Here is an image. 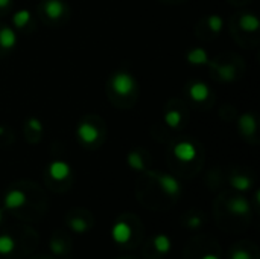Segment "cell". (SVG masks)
I'll list each match as a JSON object with an SVG mask.
<instances>
[{
  "label": "cell",
  "instance_id": "obj_31",
  "mask_svg": "<svg viewBox=\"0 0 260 259\" xmlns=\"http://www.w3.org/2000/svg\"><path fill=\"white\" fill-rule=\"evenodd\" d=\"M5 133V128L4 127H0V134H4Z\"/></svg>",
  "mask_w": 260,
  "mask_h": 259
},
{
  "label": "cell",
  "instance_id": "obj_14",
  "mask_svg": "<svg viewBox=\"0 0 260 259\" xmlns=\"http://www.w3.org/2000/svg\"><path fill=\"white\" fill-rule=\"evenodd\" d=\"M187 61L193 66H202L208 63V55L205 52V49L202 48H195L187 54Z\"/></svg>",
  "mask_w": 260,
  "mask_h": 259
},
{
  "label": "cell",
  "instance_id": "obj_3",
  "mask_svg": "<svg viewBox=\"0 0 260 259\" xmlns=\"http://www.w3.org/2000/svg\"><path fill=\"white\" fill-rule=\"evenodd\" d=\"M76 134H78L79 140H81L82 143H85V145H93V143H96V142L99 140V137H101V133H99L98 127L93 125V124H90V122H82V124L78 127Z\"/></svg>",
  "mask_w": 260,
  "mask_h": 259
},
{
  "label": "cell",
  "instance_id": "obj_7",
  "mask_svg": "<svg viewBox=\"0 0 260 259\" xmlns=\"http://www.w3.org/2000/svg\"><path fill=\"white\" fill-rule=\"evenodd\" d=\"M72 169H70V165L67 162H63V160H54L51 165H49V175L57 180V181H63L66 178H69Z\"/></svg>",
  "mask_w": 260,
  "mask_h": 259
},
{
  "label": "cell",
  "instance_id": "obj_6",
  "mask_svg": "<svg viewBox=\"0 0 260 259\" xmlns=\"http://www.w3.org/2000/svg\"><path fill=\"white\" fill-rule=\"evenodd\" d=\"M28 201V197L23 191L20 189H11L5 198H4V204H5V209H10V210H14V209H20L26 204Z\"/></svg>",
  "mask_w": 260,
  "mask_h": 259
},
{
  "label": "cell",
  "instance_id": "obj_26",
  "mask_svg": "<svg viewBox=\"0 0 260 259\" xmlns=\"http://www.w3.org/2000/svg\"><path fill=\"white\" fill-rule=\"evenodd\" d=\"M230 259H251L249 253L245 250H234L230 256Z\"/></svg>",
  "mask_w": 260,
  "mask_h": 259
},
{
  "label": "cell",
  "instance_id": "obj_29",
  "mask_svg": "<svg viewBox=\"0 0 260 259\" xmlns=\"http://www.w3.org/2000/svg\"><path fill=\"white\" fill-rule=\"evenodd\" d=\"M11 2H13V0H0V8H7V7H10Z\"/></svg>",
  "mask_w": 260,
  "mask_h": 259
},
{
  "label": "cell",
  "instance_id": "obj_8",
  "mask_svg": "<svg viewBox=\"0 0 260 259\" xmlns=\"http://www.w3.org/2000/svg\"><path fill=\"white\" fill-rule=\"evenodd\" d=\"M66 7L63 4V0H46L45 2V13L49 19L58 20L64 16Z\"/></svg>",
  "mask_w": 260,
  "mask_h": 259
},
{
  "label": "cell",
  "instance_id": "obj_27",
  "mask_svg": "<svg viewBox=\"0 0 260 259\" xmlns=\"http://www.w3.org/2000/svg\"><path fill=\"white\" fill-rule=\"evenodd\" d=\"M201 223H202V221H201V218H199V216H196V215L189 218V227H190V229H198V227L201 226Z\"/></svg>",
  "mask_w": 260,
  "mask_h": 259
},
{
  "label": "cell",
  "instance_id": "obj_2",
  "mask_svg": "<svg viewBox=\"0 0 260 259\" xmlns=\"http://www.w3.org/2000/svg\"><path fill=\"white\" fill-rule=\"evenodd\" d=\"M174 156H175L180 162L189 163V162H193V160L196 159L198 151H196V146H195L192 142L181 140V142H178V143L174 146Z\"/></svg>",
  "mask_w": 260,
  "mask_h": 259
},
{
  "label": "cell",
  "instance_id": "obj_4",
  "mask_svg": "<svg viewBox=\"0 0 260 259\" xmlns=\"http://www.w3.org/2000/svg\"><path fill=\"white\" fill-rule=\"evenodd\" d=\"M155 178L164 194H167L170 197H177L181 192V184L175 177H172L169 174H157Z\"/></svg>",
  "mask_w": 260,
  "mask_h": 259
},
{
  "label": "cell",
  "instance_id": "obj_23",
  "mask_svg": "<svg viewBox=\"0 0 260 259\" xmlns=\"http://www.w3.org/2000/svg\"><path fill=\"white\" fill-rule=\"evenodd\" d=\"M69 226H70V229H72L75 233H84V232H87V230H89V224H87V221H85V219H82V218H79V216L72 218V219H70V223H69Z\"/></svg>",
  "mask_w": 260,
  "mask_h": 259
},
{
  "label": "cell",
  "instance_id": "obj_16",
  "mask_svg": "<svg viewBox=\"0 0 260 259\" xmlns=\"http://www.w3.org/2000/svg\"><path fill=\"white\" fill-rule=\"evenodd\" d=\"M230 184H231L233 189L240 191V192H245V191H248L252 186V181L246 175H233L230 178Z\"/></svg>",
  "mask_w": 260,
  "mask_h": 259
},
{
  "label": "cell",
  "instance_id": "obj_15",
  "mask_svg": "<svg viewBox=\"0 0 260 259\" xmlns=\"http://www.w3.org/2000/svg\"><path fill=\"white\" fill-rule=\"evenodd\" d=\"M152 242H154L155 250H157L158 253H161V254L169 253V250L172 248V242H170L169 236H167V235H164V233H158V235H155Z\"/></svg>",
  "mask_w": 260,
  "mask_h": 259
},
{
  "label": "cell",
  "instance_id": "obj_25",
  "mask_svg": "<svg viewBox=\"0 0 260 259\" xmlns=\"http://www.w3.org/2000/svg\"><path fill=\"white\" fill-rule=\"evenodd\" d=\"M51 250H52L55 254H63V253H64V245H63V242H60L58 239H52V241H51Z\"/></svg>",
  "mask_w": 260,
  "mask_h": 259
},
{
  "label": "cell",
  "instance_id": "obj_20",
  "mask_svg": "<svg viewBox=\"0 0 260 259\" xmlns=\"http://www.w3.org/2000/svg\"><path fill=\"white\" fill-rule=\"evenodd\" d=\"M128 165L136 171H145V168H146L145 162H143V157L137 151H133V153L128 154Z\"/></svg>",
  "mask_w": 260,
  "mask_h": 259
},
{
  "label": "cell",
  "instance_id": "obj_1",
  "mask_svg": "<svg viewBox=\"0 0 260 259\" xmlns=\"http://www.w3.org/2000/svg\"><path fill=\"white\" fill-rule=\"evenodd\" d=\"M111 87L117 96H129L136 90V80L128 72H117L111 78Z\"/></svg>",
  "mask_w": 260,
  "mask_h": 259
},
{
  "label": "cell",
  "instance_id": "obj_21",
  "mask_svg": "<svg viewBox=\"0 0 260 259\" xmlns=\"http://www.w3.org/2000/svg\"><path fill=\"white\" fill-rule=\"evenodd\" d=\"M218 75L222 81H233L236 77V70L231 64H224L218 66Z\"/></svg>",
  "mask_w": 260,
  "mask_h": 259
},
{
  "label": "cell",
  "instance_id": "obj_5",
  "mask_svg": "<svg viewBox=\"0 0 260 259\" xmlns=\"http://www.w3.org/2000/svg\"><path fill=\"white\" fill-rule=\"evenodd\" d=\"M131 236H133V229L123 219L116 221L114 226L111 227V238L116 244H126L131 239Z\"/></svg>",
  "mask_w": 260,
  "mask_h": 259
},
{
  "label": "cell",
  "instance_id": "obj_11",
  "mask_svg": "<svg viewBox=\"0 0 260 259\" xmlns=\"http://www.w3.org/2000/svg\"><path fill=\"white\" fill-rule=\"evenodd\" d=\"M17 45V35L11 28H0V48L13 49Z\"/></svg>",
  "mask_w": 260,
  "mask_h": 259
},
{
  "label": "cell",
  "instance_id": "obj_24",
  "mask_svg": "<svg viewBox=\"0 0 260 259\" xmlns=\"http://www.w3.org/2000/svg\"><path fill=\"white\" fill-rule=\"evenodd\" d=\"M28 125H29V128L34 130L35 133H41V131H43V124H41V121L37 119V118H31V119L28 121Z\"/></svg>",
  "mask_w": 260,
  "mask_h": 259
},
{
  "label": "cell",
  "instance_id": "obj_30",
  "mask_svg": "<svg viewBox=\"0 0 260 259\" xmlns=\"http://www.w3.org/2000/svg\"><path fill=\"white\" fill-rule=\"evenodd\" d=\"M2 219H4V210L0 209V223H2Z\"/></svg>",
  "mask_w": 260,
  "mask_h": 259
},
{
  "label": "cell",
  "instance_id": "obj_10",
  "mask_svg": "<svg viewBox=\"0 0 260 259\" xmlns=\"http://www.w3.org/2000/svg\"><path fill=\"white\" fill-rule=\"evenodd\" d=\"M227 209L228 212H231L233 215H239L243 216L249 212V203L243 198V197H234L227 203Z\"/></svg>",
  "mask_w": 260,
  "mask_h": 259
},
{
  "label": "cell",
  "instance_id": "obj_28",
  "mask_svg": "<svg viewBox=\"0 0 260 259\" xmlns=\"http://www.w3.org/2000/svg\"><path fill=\"white\" fill-rule=\"evenodd\" d=\"M201 259H219V256H216L214 253H205Z\"/></svg>",
  "mask_w": 260,
  "mask_h": 259
},
{
  "label": "cell",
  "instance_id": "obj_13",
  "mask_svg": "<svg viewBox=\"0 0 260 259\" xmlns=\"http://www.w3.org/2000/svg\"><path fill=\"white\" fill-rule=\"evenodd\" d=\"M258 26H260L258 19L252 14H243L239 19V28L245 32H255Z\"/></svg>",
  "mask_w": 260,
  "mask_h": 259
},
{
  "label": "cell",
  "instance_id": "obj_22",
  "mask_svg": "<svg viewBox=\"0 0 260 259\" xmlns=\"http://www.w3.org/2000/svg\"><path fill=\"white\" fill-rule=\"evenodd\" d=\"M207 26H208V29H210L211 32L218 34V32H221L222 28H224V20H222V17L213 14V16H210V17L207 19Z\"/></svg>",
  "mask_w": 260,
  "mask_h": 259
},
{
  "label": "cell",
  "instance_id": "obj_17",
  "mask_svg": "<svg viewBox=\"0 0 260 259\" xmlns=\"http://www.w3.org/2000/svg\"><path fill=\"white\" fill-rule=\"evenodd\" d=\"M29 22H31V11H28V10H20V11H17V13L14 14V17H13V23H14V26L19 28V29L25 28Z\"/></svg>",
  "mask_w": 260,
  "mask_h": 259
},
{
  "label": "cell",
  "instance_id": "obj_18",
  "mask_svg": "<svg viewBox=\"0 0 260 259\" xmlns=\"http://www.w3.org/2000/svg\"><path fill=\"white\" fill-rule=\"evenodd\" d=\"M16 248V241L10 235H0V254H10Z\"/></svg>",
  "mask_w": 260,
  "mask_h": 259
},
{
  "label": "cell",
  "instance_id": "obj_9",
  "mask_svg": "<svg viewBox=\"0 0 260 259\" xmlns=\"http://www.w3.org/2000/svg\"><path fill=\"white\" fill-rule=\"evenodd\" d=\"M189 95L195 102H204L210 96V89L205 83L196 81L189 87Z\"/></svg>",
  "mask_w": 260,
  "mask_h": 259
},
{
  "label": "cell",
  "instance_id": "obj_12",
  "mask_svg": "<svg viewBox=\"0 0 260 259\" xmlns=\"http://www.w3.org/2000/svg\"><path fill=\"white\" fill-rule=\"evenodd\" d=\"M239 128L240 131L245 134V136H251L255 133V128H257V122H255V118L251 115V113H245L240 116L239 119Z\"/></svg>",
  "mask_w": 260,
  "mask_h": 259
},
{
  "label": "cell",
  "instance_id": "obj_19",
  "mask_svg": "<svg viewBox=\"0 0 260 259\" xmlns=\"http://www.w3.org/2000/svg\"><path fill=\"white\" fill-rule=\"evenodd\" d=\"M181 121H183V115H181L178 110H169V112L164 115V122H166L167 127H170V128L180 127Z\"/></svg>",
  "mask_w": 260,
  "mask_h": 259
}]
</instances>
